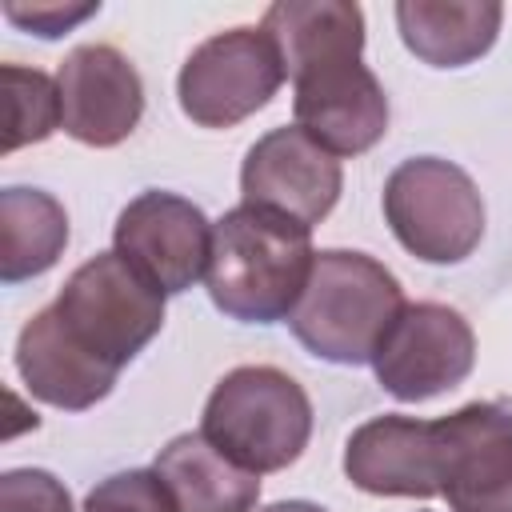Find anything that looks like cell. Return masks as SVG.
<instances>
[{"mask_svg": "<svg viewBox=\"0 0 512 512\" xmlns=\"http://www.w3.org/2000/svg\"><path fill=\"white\" fill-rule=\"evenodd\" d=\"M64 328L108 368H124L164 328V292L116 252L84 260L52 300Z\"/></svg>", "mask_w": 512, "mask_h": 512, "instance_id": "5", "label": "cell"}, {"mask_svg": "<svg viewBox=\"0 0 512 512\" xmlns=\"http://www.w3.org/2000/svg\"><path fill=\"white\" fill-rule=\"evenodd\" d=\"M440 496L452 512H512V404L472 400L436 420Z\"/></svg>", "mask_w": 512, "mask_h": 512, "instance_id": "9", "label": "cell"}, {"mask_svg": "<svg viewBox=\"0 0 512 512\" xmlns=\"http://www.w3.org/2000/svg\"><path fill=\"white\" fill-rule=\"evenodd\" d=\"M0 512H72V496L44 468H12L0 476Z\"/></svg>", "mask_w": 512, "mask_h": 512, "instance_id": "21", "label": "cell"}, {"mask_svg": "<svg viewBox=\"0 0 512 512\" xmlns=\"http://www.w3.org/2000/svg\"><path fill=\"white\" fill-rule=\"evenodd\" d=\"M152 468L168 484L180 512H252L260 500V476L216 452L204 432L168 440Z\"/></svg>", "mask_w": 512, "mask_h": 512, "instance_id": "17", "label": "cell"}, {"mask_svg": "<svg viewBox=\"0 0 512 512\" xmlns=\"http://www.w3.org/2000/svg\"><path fill=\"white\" fill-rule=\"evenodd\" d=\"M260 28L272 36L288 80L328 60L364 56V12L348 0H276Z\"/></svg>", "mask_w": 512, "mask_h": 512, "instance_id": "16", "label": "cell"}, {"mask_svg": "<svg viewBox=\"0 0 512 512\" xmlns=\"http://www.w3.org/2000/svg\"><path fill=\"white\" fill-rule=\"evenodd\" d=\"M96 12H100V4H32V8H24V4H16V0L4 4V16H8L12 24L36 32V36H44V40L64 36L68 28H76L80 20H88V16H96Z\"/></svg>", "mask_w": 512, "mask_h": 512, "instance_id": "22", "label": "cell"}, {"mask_svg": "<svg viewBox=\"0 0 512 512\" xmlns=\"http://www.w3.org/2000/svg\"><path fill=\"white\" fill-rule=\"evenodd\" d=\"M4 100H8V132H4V152H16L24 144L48 140L60 124V88L48 72L24 68V64H4Z\"/></svg>", "mask_w": 512, "mask_h": 512, "instance_id": "19", "label": "cell"}, {"mask_svg": "<svg viewBox=\"0 0 512 512\" xmlns=\"http://www.w3.org/2000/svg\"><path fill=\"white\" fill-rule=\"evenodd\" d=\"M472 364H476V336L468 320L436 300L404 304L380 352L372 356L380 388L404 404H420L464 384Z\"/></svg>", "mask_w": 512, "mask_h": 512, "instance_id": "7", "label": "cell"}, {"mask_svg": "<svg viewBox=\"0 0 512 512\" xmlns=\"http://www.w3.org/2000/svg\"><path fill=\"white\" fill-rule=\"evenodd\" d=\"M16 372L24 388L64 412H84L100 404L116 388V368L96 360L56 316V308H40L16 336Z\"/></svg>", "mask_w": 512, "mask_h": 512, "instance_id": "14", "label": "cell"}, {"mask_svg": "<svg viewBox=\"0 0 512 512\" xmlns=\"http://www.w3.org/2000/svg\"><path fill=\"white\" fill-rule=\"evenodd\" d=\"M284 84V60L264 28H228L192 48L176 76L180 112L200 128H232Z\"/></svg>", "mask_w": 512, "mask_h": 512, "instance_id": "6", "label": "cell"}, {"mask_svg": "<svg viewBox=\"0 0 512 512\" xmlns=\"http://www.w3.org/2000/svg\"><path fill=\"white\" fill-rule=\"evenodd\" d=\"M264 512H328V508H320V504H312V500H276V504H268Z\"/></svg>", "mask_w": 512, "mask_h": 512, "instance_id": "23", "label": "cell"}, {"mask_svg": "<svg viewBox=\"0 0 512 512\" xmlns=\"http://www.w3.org/2000/svg\"><path fill=\"white\" fill-rule=\"evenodd\" d=\"M340 184H344L340 160L296 124L264 132L248 148L240 168L244 204L292 216L308 228L336 208Z\"/></svg>", "mask_w": 512, "mask_h": 512, "instance_id": "10", "label": "cell"}, {"mask_svg": "<svg viewBox=\"0 0 512 512\" xmlns=\"http://www.w3.org/2000/svg\"><path fill=\"white\" fill-rule=\"evenodd\" d=\"M204 440L248 472H280L300 460L312 436L308 392L272 364H244L216 380L204 420Z\"/></svg>", "mask_w": 512, "mask_h": 512, "instance_id": "3", "label": "cell"}, {"mask_svg": "<svg viewBox=\"0 0 512 512\" xmlns=\"http://www.w3.org/2000/svg\"><path fill=\"white\" fill-rule=\"evenodd\" d=\"M68 248V212L52 192L4 188L0 192V280L20 284L44 276Z\"/></svg>", "mask_w": 512, "mask_h": 512, "instance_id": "18", "label": "cell"}, {"mask_svg": "<svg viewBox=\"0 0 512 512\" xmlns=\"http://www.w3.org/2000/svg\"><path fill=\"white\" fill-rule=\"evenodd\" d=\"M84 512H180L156 468H128L104 476L88 496Z\"/></svg>", "mask_w": 512, "mask_h": 512, "instance_id": "20", "label": "cell"}, {"mask_svg": "<svg viewBox=\"0 0 512 512\" xmlns=\"http://www.w3.org/2000/svg\"><path fill=\"white\" fill-rule=\"evenodd\" d=\"M400 280L368 252L324 248L288 316L292 336L328 364H372L388 328L404 312Z\"/></svg>", "mask_w": 512, "mask_h": 512, "instance_id": "2", "label": "cell"}, {"mask_svg": "<svg viewBox=\"0 0 512 512\" xmlns=\"http://www.w3.org/2000/svg\"><path fill=\"white\" fill-rule=\"evenodd\" d=\"M384 220L416 260L460 264L484 236V200L460 164L412 156L384 180Z\"/></svg>", "mask_w": 512, "mask_h": 512, "instance_id": "4", "label": "cell"}, {"mask_svg": "<svg viewBox=\"0 0 512 512\" xmlns=\"http://www.w3.org/2000/svg\"><path fill=\"white\" fill-rule=\"evenodd\" d=\"M496 0H400L396 28L404 48L432 68H464L480 60L500 32Z\"/></svg>", "mask_w": 512, "mask_h": 512, "instance_id": "15", "label": "cell"}, {"mask_svg": "<svg viewBox=\"0 0 512 512\" xmlns=\"http://www.w3.org/2000/svg\"><path fill=\"white\" fill-rule=\"evenodd\" d=\"M344 476L372 496H416L440 492V436L436 420L376 416L360 424L344 444Z\"/></svg>", "mask_w": 512, "mask_h": 512, "instance_id": "13", "label": "cell"}, {"mask_svg": "<svg viewBox=\"0 0 512 512\" xmlns=\"http://www.w3.org/2000/svg\"><path fill=\"white\" fill-rule=\"evenodd\" d=\"M212 228L208 216L164 188H148L124 204L112 232V252L132 264L152 288L164 296L188 292L212 260Z\"/></svg>", "mask_w": 512, "mask_h": 512, "instance_id": "8", "label": "cell"}, {"mask_svg": "<svg viewBox=\"0 0 512 512\" xmlns=\"http://www.w3.org/2000/svg\"><path fill=\"white\" fill-rule=\"evenodd\" d=\"M292 88L296 128H304L336 160L368 152L388 132V96L360 56L316 64L300 72Z\"/></svg>", "mask_w": 512, "mask_h": 512, "instance_id": "12", "label": "cell"}, {"mask_svg": "<svg viewBox=\"0 0 512 512\" xmlns=\"http://www.w3.org/2000/svg\"><path fill=\"white\" fill-rule=\"evenodd\" d=\"M312 260L316 252L308 224L240 204L212 228V260L204 272L208 296L240 324L288 320L312 276Z\"/></svg>", "mask_w": 512, "mask_h": 512, "instance_id": "1", "label": "cell"}, {"mask_svg": "<svg viewBox=\"0 0 512 512\" xmlns=\"http://www.w3.org/2000/svg\"><path fill=\"white\" fill-rule=\"evenodd\" d=\"M64 132L88 148H116L144 116V80L112 44H80L56 68Z\"/></svg>", "mask_w": 512, "mask_h": 512, "instance_id": "11", "label": "cell"}]
</instances>
